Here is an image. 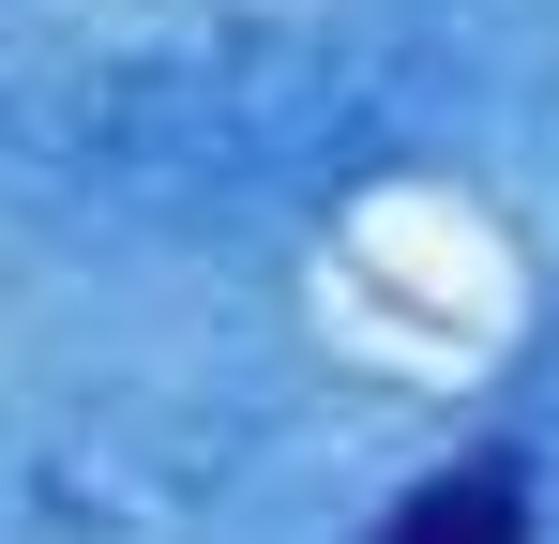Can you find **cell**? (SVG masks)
<instances>
[{
    "label": "cell",
    "instance_id": "cell-1",
    "mask_svg": "<svg viewBox=\"0 0 559 544\" xmlns=\"http://www.w3.org/2000/svg\"><path fill=\"white\" fill-rule=\"evenodd\" d=\"M378 544H530V484L514 469H439L378 515Z\"/></svg>",
    "mask_w": 559,
    "mask_h": 544
}]
</instances>
